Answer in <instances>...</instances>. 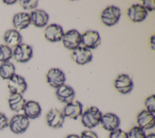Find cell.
Segmentation results:
<instances>
[{
  "mask_svg": "<svg viewBox=\"0 0 155 138\" xmlns=\"http://www.w3.org/2000/svg\"><path fill=\"white\" fill-rule=\"evenodd\" d=\"M102 113L96 106H90L81 115L82 125L88 128L92 129L100 124Z\"/></svg>",
  "mask_w": 155,
  "mask_h": 138,
  "instance_id": "cell-1",
  "label": "cell"
},
{
  "mask_svg": "<svg viewBox=\"0 0 155 138\" xmlns=\"http://www.w3.org/2000/svg\"><path fill=\"white\" fill-rule=\"evenodd\" d=\"M30 125V120L24 114H18L13 116L8 122L10 129L15 134L24 133Z\"/></svg>",
  "mask_w": 155,
  "mask_h": 138,
  "instance_id": "cell-2",
  "label": "cell"
},
{
  "mask_svg": "<svg viewBox=\"0 0 155 138\" xmlns=\"http://www.w3.org/2000/svg\"><path fill=\"white\" fill-rule=\"evenodd\" d=\"M121 16L120 9L114 5L106 7L101 13V21L107 26H113L119 20Z\"/></svg>",
  "mask_w": 155,
  "mask_h": 138,
  "instance_id": "cell-3",
  "label": "cell"
},
{
  "mask_svg": "<svg viewBox=\"0 0 155 138\" xmlns=\"http://www.w3.org/2000/svg\"><path fill=\"white\" fill-rule=\"evenodd\" d=\"M32 56L33 49L26 43H21L15 47L12 52V57L18 63H27Z\"/></svg>",
  "mask_w": 155,
  "mask_h": 138,
  "instance_id": "cell-4",
  "label": "cell"
},
{
  "mask_svg": "<svg viewBox=\"0 0 155 138\" xmlns=\"http://www.w3.org/2000/svg\"><path fill=\"white\" fill-rule=\"evenodd\" d=\"M61 41L66 49L73 50L81 44V34L76 29H71L64 33Z\"/></svg>",
  "mask_w": 155,
  "mask_h": 138,
  "instance_id": "cell-5",
  "label": "cell"
},
{
  "mask_svg": "<svg viewBox=\"0 0 155 138\" xmlns=\"http://www.w3.org/2000/svg\"><path fill=\"white\" fill-rule=\"evenodd\" d=\"M7 88L11 94L22 95L27 88V84L24 77L15 74L8 80Z\"/></svg>",
  "mask_w": 155,
  "mask_h": 138,
  "instance_id": "cell-6",
  "label": "cell"
},
{
  "mask_svg": "<svg viewBox=\"0 0 155 138\" xmlns=\"http://www.w3.org/2000/svg\"><path fill=\"white\" fill-rule=\"evenodd\" d=\"M101 43L100 35L96 30H87L81 35V44L84 47L90 50L96 49Z\"/></svg>",
  "mask_w": 155,
  "mask_h": 138,
  "instance_id": "cell-7",
  "label": "cell"
},
{
  "mask_svg": "<svg viewBox=\"0 0 155 138\" xmlns=\"http://www.w3.org/2000/svg\"><path fill=\"white\" fill-rule=\"evenodd\" d=\"M65 118L61 111L56 108H52L46 115V122L48 126L54 129H58L63 126Z\"/></svg>",
  "mask_w": 155,
  "mask_h": 138,
  "instance_id": "cell-8",
  "label": "cell"
},
{
  "mask_svg": "<svg viewBox=\"0 0 155 138\" xmlns=\"http://www.w3.org/2000/svg\"><path fill=\"white\" fill-rule=\"evenodd\" d=\"M114 88L116 90L122 94L130 93L134 86L133 81L127 74H119L114 80Z\"/></svg>",
  "mask_w": 155,
  "mask_h": 138,
  "instance_id": "cell-9",
  "label": "cell"
},
{
  "mask_svg": "<svg viewBox=\"0 0 155 138\" xmlns=\"http://www.w3.org/2000/svg\"><path fill=\"white\" fill-rule=\"evenodd\" d=\"M47 83L54 88H58L63 85L65 81V75L62 71L58 68H51L48 70L46 75Z\"/></svg>",
  "mask_w": 155,
  "mask_h": 138,
  "instance_id": "cell-10",
  "label": "cell"
},
{
  "mask_svg": "<svg viewBox=\"0 0 155 138\" xmlns=\"http://www.w3.org/2000/svg\"><path fill=\"white\" fill-rule=\"evenodd\" d=\"M136 122L137 126L145 131L151 129L154 127L155 125L154 114L146 109L142 110L137 114Z\"/></svg>",
  "mask_w": 155,
  "mask_h": 138,
  "instance_id": "cell-11",
  "label": "cell"
},
{
  "mask_svg": "<svg viewBox=\"0 0 155 138\" xmlns=\"http://www.w3.org/2000/svg\"><path fill=\"white\" fill-rule=\"evenodd\" d=\"M72 58L78 64L84 65L91 61L93 53L91 50L84 46H79L73 50Z\"/></svg>",
  "mask_w": 155,
  "mask_h": 138,
  "instance_id": "cell-12",
  "label": "cell"
},
{
  "mask_svg": "<svg viewBox=\"0 0 155 138\" xmlns=\"http://www.w3.org/2000/svg\"><path fill=\"white\" fill-rule=\"evenodd\" d=\"M64 34V32L62 26L55 23L50 24L47 26L44 31L45 38L51 43L61 41Z\"/></svg>",
  "mask_w": 155,
  "mask_h": 138,
  "instance_id": "cell-13",
  "label": "cell"
},
{
  "mask_svg": "<svg viewBox=\"0 0 155 138\" xmlns=\"http://www.w3.org/2000/svg\"><path fill=\"white\" fill-rule=\"evenodd\" d=\"M62 113L65 117L76 120L83 112V105L79 101H73L64 106Z\"/></svg>",
  "mask_w": 155,
  "mask_h": 138,
  "instance_id": "cell-14",
  "label": "cell"
},
{
  "mask_svg": "<svg viewBox=\"0 0 155 138\" xmlns=\"http://www.w3.org/2000/svg\"><path fill=\"white\" fill-rule=\"evenodd\" d=\"M147 15V11L140 4H133L127 10L128 17L133 22H140L144 21Z\"/></svg>",
  "mask_w": 155,
  "mask_h": 138,
  "instance_id": "cell-15",
  "label": "cell"
},
{
  "mask_svg": "<svg viewBox=\"0 0 155 138\" xmlns=\"http://www.w3.org/2000/svg\"><path fill=\"white\" fill-rule=\"evenodd\" d=\"M100 124L104 129L111 132L119 128L120 120L116 114L112 112H107L102 114Z\"/></svg>",
  "mask_w": 155,
  "mask_h": 138,
  "instance_id": "cell-16",
  "label": "cell"
},
{
  "mask_svg": "<svg viewBox=\"0 0 155 138\" xmlns=\"http://www.w3.org/2000/svg\"><path fill=\"white\" fill-rule=\"evenodd\" d=\"M56 95L60 102L67 104L74 100L75 92L71 86L64 84L56 89Z\"/></svg>",
  "mask_w": 155,
  "mask_h": 138,
  "instance_id": "cell-17",
  "label": "cell"
},
{
  "mask_svg": "<svg viewBox=\"0 0 155 138\" xmlns=\"http://www.w3.org/2000/svg\"><path fill=\"white\" fill-rule=\"evenodd\" d=\"M22 111L24 112L23 114L30 120L39 117L41 114L42 109L38 102L28 100L26 101Z\"/></svg>",
  "mask_w": 155,
  "mask_h": 138,
  "instance_id": "cell-18",
  "label": "cell"
},
{
  "mask_svg": "<svg viewBox=\"0 0 155 138\" xmlns=\"http://www.w3.org/2000/svg\"><path fill=\"white\" fill-rule=\"evenodd\" d=\"M31 23L37 27H44L49 20L48 13L42 9H36L33 10L30 14Z\"/></svg>",
  "mask_w": 155,
  "mask_h": 138,
  "instance_id": "cell-19",
  "label": "cell"
},
{
  "mask_svg": "<svg viewBox=\"0 0 155 138\" xmlns=\"http://www.w3.org/2000/svg\"><path fill=\"white\" fill-rule=\"evenodd\" d=\"M15 29L20 31L27 28L31 24L30 14L26 12H19L15 14L12 19Z\"/></svg>",
  "mask_w": 155,
  "mask_h": 138,
  "instance_id": "cell-20",
  "label": "cell"
},
{
  "mask_svg": "<svg viewBox=\"0 0 155 138\" xmlns=\"http://www.w3.org/2000/svg\"><path fill=\"white\" fill-rule=\"evenodd\" d=\"M22 36L19 31L15 29H10L6 31L4 35V40L5 45L12 49L16 47L22 43Z\"/></svg>",
  "mask_w": 155,
  "mask_h": 138,
  "instance_id": "cell-21",
  "label": "cell"
},
{
  "mask_svg": "<svg viewBox=\"0 0 155 138\" xmlns=\"http://www.w3.org/2000/svg\"><path fill=\"white\" fill-rule=\"evenodd\" d=\"M26 100L21 94H11L8 98V103L10 109L19 112L23 110Z\"/></svg>",
  "mask_w": 155,
  "mask_h": 138,
  "instance_id": "cell-22",
  "label": "cell"
},
{
  "mask_svg": "<svg viewBox=\"0 0 155 138\" xmlns=\"http://www.w3.org/2000/svg\"><path fill=\"white\" fill-rule=\"evenodd\" d=\"M15 74V67L12 63L10 61L2 63L0 65V77L1 78L8 80Z\"/></svg>",
  "mask_w": 155,
  "mask_h": 138,
  "instance_id": "cell-23",
  "label": "cell"
},
{
  "mask_svg": "<svg viewBox=\"0 0 155 138\" xmlns=\"http://www.w3.org/2000/svg\"><path fill=\"white\" fill-rule=\"evenodd\" d=\"M12 49L7 45H0V62L9 61L12 58Z\"/></svg>",
  "mask_w": 155,
  "mask_h": 138,
  "instance_id": "cell-24",
  "label": "cell"
},
{
  "mask_svg": "<svg viewBox=\"0 0 155 138\" xmlns=\"http://www.w3.org/2000/svg\"><path fill=\"white\" fill-rule=\"evenodd\" d=\"M128 138H145V131L138 126L132 127L127 133Z\"/></svg>",
  "mask_w": 155,
  "mask_h": 138,
  "instance_id": "cell-25",
  "label": "cell"
},
{
  "mask_svg": "<svg viewBox=\"0 0 155 138\" xmlns=\"http://www.w3.org/2000/svg\"><path fill=\"white\" fill-rule=\"evenodd\" d=\"M18 2L22 8L27 10L36 9L38 4L37 0H20Z\"/></svg>",
  "mask_w": 155,
  "mask_h": 138,
  "instance_id": "cell-26",
  "label": "cell"
},
{
  "mask_svg": "<svg viewBox=\"0 0 155 138\" xmlns=\"http://www.w3.org/2000/svg\"><path fill=\"white\" fill-rule=\"evenodd\" d=\"M146 110L152 113L155 112V95L154 94L148 96L145 100Z\"/></svg>",
  "mask_w": 155,
  "mask_h": 138,
  "instance_id": "cell-27",
  "label": "cell"
},
{
  "mask_svg": "<svg viewBox=\"0 0 155 138\" xmlns=\"http://www.w3.org/2000/svg\"><path fill=\"white\" fill-rule=\"evenodd\" d=\"M109 138H128L127 133L120 128H117L112 131L109 134Z\"/></svg>",
  "mask_w": 155,
  "mask_h": 138,
  "instance_id": "cell-28",
  "label": "cell"
},
{
  "mask_svg": "<svg viewBox=\"0 0 155 138\" xmlns=\"http://www.w3.org/2000/svg\"><path fill=\"white\" fill-rule=\"evenodd\" d=\"M148 12H152L155 9V1L154 0H143L141 4Z\"/></svg>",
  "mask_w": 155,
  "mask_h": 138,
  "instance_id": "cell-29",
  "label": "cell"
},
{
  "mask_svg": "<svg viewBox=\"0 0 155 138\" xmlns=\"http://www.w3.org/2000/svg\"><path fill=\"white\" fill-rule=\"evenodd\" d=\"M79 138H99L97 134L91 130H85L81 133Z\"/></svg>",
  "mask_w": 155,
  "mask_h": 138,
  "instance_id": "cell-30",
  "label": "cell"
},
{
  "mask_svg": "<svg viewBox=\"0 0 155 138\" xmlns=\"http://www.w3.org/2000/svg\"><path fill=\"white\" fill-rule=\"evenodd\" d=\"M8 126V122L6 116L0 112V131L4 129Z\"/></svg>",
  "mask_w": 155,
  "mask_h": 138,
  "instance_id": "cell-31",
  "label": "cell"
},
{
  "mask_svg": "<svg viewBox=\"0 0 155 138\" xmlns=\"http://www.w3.org/2000/svg\"><path fill=\"white\" fill-rule=\"evenodd\" d=\"M155 35H153L151 36L150 40V47L153 50H155Z\"/></svg>",
  "mask_w": 155,
  "mask_h": 138,
  "instance_id": "cell-32",
  "label": "cell"
},
{
  "mask_svg": "<svg viewBox=\"0 0 155 138\" xmlns=\"http://www.w3.org/2000/svg\"><path fill=\"white\" fill-rule=\"evenodd\" d=\"M16 2H17V1H16V0H4V1H2V2H4V4H7V5L14 4Z\"/></svg>",
  "mask_w": 155,
  "mask_h": 138,
  "instance_id": "cell-33",
  "label": "cell"
},
{
  "mask_svg": "<svg viewBox=\"0 0 155 138\" xmlns=\"http://www.w3.org/2000/svg\"><path fill=\"white\" fill-rule=\"evenodd\" d=\"M65 138H79V136L74 134H71L68 135Z\"/></svg>",
  "mask_w": 155,
  "mask_h": 138,
  "instance_id": "cell-34",
  "label": "cell"
},
{
  "mask_svg": "<svg viewBox=\"0 0 155 138\" xmlns=\"http://www.w3.org/2000/svg\"><path fill=\"white\" fill-rule=\"evenodd\" d=\"M145 138H155V134L153 133H150L148 134H146Z\"/></svg>",
  "mask_w": 155,
  "mask_h": 138,
  "instance_id": "cell-35",
  "label": "cell"
}]
</instances>
